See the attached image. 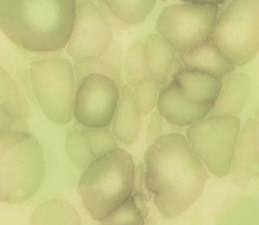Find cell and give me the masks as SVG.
Masks as SVG:
<instances>
[{"instance_id": "obj_17", "label": "cell", "mask_w": 259, "mask_h": 225, "mask_svg": "<svg viewBox=\"0 0 259 225\" xmlns=\"http://www.w3.org/2000/svg\"><path fill=\"white\" fill-rule=\"evenodd\" d=\"M145 52L152 77L164 84L176 49L162 35L151 33L145 38Z\"/></svg>"}, {"instance_id": "obj_27", "label": "cell", "mask_w": 259, "mask_h": 225, "mask_svg": "<svg viewBox=\"0 0 259 225\" xmlns=\"http://www.w3.org/2000/svg\"><path fill=\"white\" fill-rule=\"evenodd\" d=\"M27 119L21 116L9 114L0 108V133L28 132Z\"/></svg>"}, {"instance_id": "obj_38", "label": "cell", "mask_w": 259, "mask_h": 225, "mask_svg": "<svg viewBox=\"0 0 259 225\" xmlns=\"http://www.w3.org/2000/svg\"><path fill=\"white\" fill-rule=\"evenodd\" d=\"M83 1H92V0H76V3H77V7L83 2Z\"/></svg>"}, {"instance_id": "obj_35", "label": "cell", "mask_w": 259, "mask_h": 225, "mask_svg": "<svg viewBox=\"0 0 259 225\" xmlns=\"http://www.w3.org/2000/svg\"><path fill=\"white\" fill-rule=\"evenodd\" d=\"M0 64H1V67L4 68L7 72H9V73L13 72V67L15 65H14L11 57L9 55V53L3 48L0 49Z\"/></svg>"}, {"instance_id": "obj_37", "label": "cell", "mask_w": 259, "mask_h": 225, "mask_svg": "<svg viewBox=\"0 0 259 225\" xmlns=\"http://www.w3.org/2000/svg\"><path fill=\"white\" fill-rule=\"evenodd\" d=\"M184 2H190V3H202V4H217L220 5L224 3L226 0H181Z\"/></svg>"}, {"instance_id": "obj_16", "label": "cell", "mask_w": 259, "mask_h": 225, "mask_svg": "<svg viewBox=\"0 0 259 225\" xmlns=\"http://www.w3.org/2000/svg\"><path fill=\"white\" fill-rule=\"evenodd\" d=\"M250 87V78L245 73H238L228 77L223 82L222 90L209 115L230 116L240 113L248 98Z\"/></svg>"}, {"instance_id": "obj_20", "label": "cell", "mask_w": 259, "mask_h": 225, "mask_svg": "<svg viewBox=\"0 0 259 225\" xmlns=\"http://www.w3.org/2000/svg\"><path fill=\"white\" fill-rule=\"evenodd\" d=\"M66 151L70 160L78 168H86L96 158L81 130L71 126L66 132Z\"/></svg>"}, {"instance_id": "obj_22", "label": "cell", "mask_w": 259, "mask_h": 225, "mask_svg": "<svg viewBox=\"0 0 259 225\" xmlns=\"http://www.w3.org/2000/svg\"><path fill=\"white\" fill-rule=\"evenodd\" d=\"M111 10L131 25L145 21L151 13L156 0H105Z\"/></svg>"}, {"instance_id": "obj_36", "label": "cell", "mask_w": 259, "mask_h": 225, "mask_svg": "<svg viewBox=\"0 0 259 225\" xmlns=\"http://www.w3.org/2000/svg\"><path fill=\"white\" fill-rule=\"evenodd\" d=\"M254 123V132L256 138V146H257V155H258V162H259V107L255 113V117L253 119Z\"/></svg>"}, {"instance_id": "obj_34", "label": "cell", "mask_w": 259, "mask_h": 225, "mask_svg": "<svg viewBox=\"0 0 259 225\" xmlns=\"http://www.w3.org/2000/svg\"><path fill=\"white\" fill-rule=\"evenodd\" d=\"M132 196H133V200H134V204H135L136 208L139 210L141 215L146 219L149 215V208L146 206V203H145L146 200H145L144 196L137 192H133Z\"/></svg>"}, {"instance_id": "obj_6", "label": "cell", "mask_w": 259, "mask_h": 225, "mask_svg": "<svg viewBox=\"0 0 259 225\" xmlns=\"http://www.w3.org/2000/svg\"><path fill=\"white\" fill-rule=\"evenodd\" d=\"M33 93L44 114L53 122L71 121L75 101V70L64 58L31 62Z\"/></svg>"}, {"instance_id": "obj_10", "label": "cell", "mask_w": 259, "mask_h": 225, "mask_svg": "<svg viewBox=\"0 0 259 225\" xmlns=\"http://www.w3.org/2000/svg\"><path fill=\"white\" fill-rule=\"evenodd\" d=\"M111 39V27L103 18L99 7L93 1H83L77 7L67 44L68 53L76 60L99 58Z\"/></svg>"}, {"instance_id": "obj_33", "label": "cell", "mask_w": 259, "mask_h": 225, "mask_svg": "<svg viewBox=\"0 0 259 225\" xmlns=\"http://www.w3.org/2000/svg\"><path fill=\"white\" fill-rule=\"evenodd\" d=\"M162 131V115L159 112H154L150 119L148 126V132L146 136V143H153L159 136Z\"/></svg>"}, {"instance_id": "obj_30", "label": "cell", "mask_w": 259, "mask_h": 225, "mask_svg": "<svg viewBox=\"0 0 259 225\" xmlns=\"http://www.w3.org/2000/svg\"><path fill=\"white\" fill-rule=\"evenodd\" d=\"M133 192L140 193L144 196L146 201H149L152 198V191L148 186L147 181V172H145L143 164H138L135 167L134 173V185H133Z\"/></svg>"}, {"instance_id": "obj_28", "label": "cell", "mask_w": 259, "mask_h": 225, "mask_svg": "<svg viewBox=\"0 0 259 225\" xmlns=\"http://www.w3.org/2000/svg\"><path fill=\"white\" fill-rule=\"evenodd\" d=\"M101 57L114 70L121 73L124 65L122 63V46L118 40L111 39Z\"/></svg>"}, {"instance_id": "obj_19", "label": "cell", "mask_w": 259, "mask_h": 225, "mask_svg": "<svg viewBox=\"0 0 259 225\" xmlns=\"http://www.w3.org/2000/svg\"><path fill=\"white\" fill-rule=\"evenodd\" d=\"M0 108L9 114L26 119L30 114L24 91L2 67L0 68Z\"/></svg>"}, {"instance_id": "obj_1", "label": "cell", "mask_w": 259, "mask_h": 225, "mask_svg": "<svg viewBox=\"0 0 259 225\" xmlns=\"http://www.w3.org/2000/svg\"><path fill=\"white\" fill-rule=\"evenodd\" d=\"M145 162L148 186L164 218L181 214L202 194L207 173L181 134L159 136L146 150Z\"/></svg>"}, {"instance_id": "obj_32", "label": "cell", "mask_w": 259, "mask_h": 225, "mask_svg": "<svg viewBox=\"0 0 259 225\" xmlns=\"http://www.w3.org/2000/svg\"><path fill=\"white\" fill-rule=\"evenodd\" d=\"M18 51L21 53L22 57H24L26 60L30 62H39L60 57L63 51V48L56 50H33L24 48L22 46H18Z\"/></svg>"}, {"instance_id": "obj_2", "label": "cell", "mask_w": 259, "mask_h": 225, "mask_svg": "<svg viewBox=\"0 0 259 225\" xmlns=\"http://www.w3.org/2000/svg\"><path fill=\"white\" fill-rule=\"evenodd\" d=\"M77 14L76 0H0V27L17 46L64 48Z\"/></svg>"}, {"instance_id": "obj_8", "label": "cell", "mask_w": 259, "mask_h": 225, "mask_svg": "<svg viewBox=\"0 0 259 225\" xmlns=\"http://www.w3.org/2000/svg\"><path fill=\"white\" fill-rule=\"evenodd\" d=\"M218 16L217 4H174L161 11L156 29L181 53L209 40Z\"/></svg>"}, {"instance_id": "obj_39", "label": "cell", "mask_w": 259, "mask_h": 225, "mask_svg": "<svg viewBox=\"0 0 259 225\" xmlns=\"http://www.w3.org/2000/svg\"><path fill=\"white\" fill-rule=\"evenodd\" d=\"M162 1H167V0H162Z\"/></svg>"}, {"instance_id": "obj_14", "label": "cell", "mask_w": 259, "mask_h": 225, "mask_svg": "<svg viewBox=\"0 0 259 225\" xmlns=\"http://www.w3.org/2000/svg\"><path fill=\"white\" fill-rule=\"evenodd\" d=\"M173 80L179 84L188 97L202 103L214 104L223 87L220 78L188 67L178 69Z\"/></svg>"}, {"instance_id": "obj_26", "label": "cell", "mask_w": 259, "mask_h": 225, "mask_svg": "<svg viewBox=\"0 0 259 225\" xmlns=\"http://www.w3.org/2000/svg\"><path fill=\"white\" fill-rule=\"evenodd\" d=\"M159 87V81L152 76L141 81L135 87L134 95L139 105V108L143 114L150 113L154 108L158 97L157 95Z\"/></svg>"}, {"instance_id": "obj_5", "label": "cell", "mask_w": 259, "mask_h": 225, "mask_svg": "<svg viewBox=\"0 0 259 225\" xmlns=\"http://www.w3.org/2000/svg\"><path fill=\"white\" fill-rule=\"evenodd\" d=\"M209 40L235 65L244 66L259 51V0H226Z\"/></svg>"}, {"instance_id": "obj_15", "label": "cell", "mask_w": 259, "mask_h": 225, "mask_svg": "<svg viewBox=\"0 0 259 225\" xmlns=\"http://www.w3.org/2000/svg\"><path fill=\"white\" fill-rule=\"evenodd\" d=\"M140 111L134 91L127 85L122 86L112 123V132L120 142L132 144L139 138Z\"/></svg>"}, {"instance_id": "obj_7", "label": "cell", "mask_w": 259, "mask_h": 225, "mask_svg": "<svg viewBox=\"0 0 259 225\" xmlns=\"http://www.w3.org/2000/svg\"><path fill=\"white\" fill-rule=\"evenodd\" d=\"M240 120L236 115L209 116L188 127L187 140L209 172L224 178L231 170Z\"/></svg>"}, {"instance_id": "obj_23", "label": "cell", "mask_w": 259, "mask_h": 225, "mask_svg": "<svg viewBox=\"0 0 259 225\" xmlns=\"http://www.w3.org/2000/svg\"><path fill=\"white\" fill-rule=\"evenodd\" d=\"M90 74L103 75L110 78L121 91V80L119 73L109 66L103 59L93 58V59H82L77 60L75 63V75L77 86L81 84L83 79Z\"/></svg>"}, {"instance_id": "obj_31", "label": "cell", "mask_w": 259, "mask_h": 225, "mask_svg": "<svg viewBox=\"0 0 259 225\" xmlns=\"http://www.w3.org/2000/svg\"><path fill=\"white\" fill-rule=\"evenodd\" d=\"M98 7L100 9V12L105 19V21L112 27L117 29H126L130 27V23L125 20L118 17L108 6V4L105 2V0H97Z\"/></svg>"}, {"instance_id": "obj_21", "label": "cell", "mask_w": 259, "mask_h": 225, "mask_svg": "<svg viewBox=\"0 0 259 225\" xmlns=\"http://www.w3.org/2000/svg\"><path fill=\"white\" fill-rule=\"evenodd\" d=\"M123 65L126 81L132 87H136L141 81L152 76L145 52V43L142 41H137L128 47Z\"/></svg>"}, {"instance_id": "obj_4", "label": "cell", "mask_w": 259, "mask_h": 225, "mask_svg": "<svg viewBox=\"0 0 259 225\" xmlns=\"http://www.w3.org/2000/svg\"><path fill=\"white\" fill-rule=\"evenodd\" d=\"M45 179L38 139L28 132L0 133V200L17 204L32 197Z\"/></svg>"}, {"instance_id": "obj_3", "label": "cell", "mask_w": 259, "mask_h": 225, "mask_svg": "<svg viewBox=\"0 0 259 225\" xmlns=\"http://www.w3.org/2000/svg\"><path fill=\"white\" fill-rule=\"evenodd\" d=\"M135 167L133 156L116 147L85 168L77 192L94 220L101 221L133 194Z\"/></svg>"}, {"instance_id": "obj_29", "label": "cell", "mask_w": 259, "mask_h": 225, "mask_svg": "<svg viewBox=\"0 0 259 225\" xmlns=\"http://www.w3.org/2000/svg\"><path fill=\"white\" fill-rule=\"evenodd\" d=\"M15 69H16L17 78L20 81L21 88L24 91L26 97H28V99L31 102L36 103L37 101H36V98H35V95H34L33 89H32L30 69L27 68V65L23 61H20L18 59H16V61H15Z\"/></svg>"}, {"instance_id": "obj_24", "label": "cell", "mask_w": 259, "mask_h": 225, "mask_svg": "<svg viewBox=\"0 0 259 225\" xmlns=\"http://www.w3.org/2000/svg\"><path fill=\"white\" fill-rule=\"evenodd\" d=\"M82 133L86 137L94 155L99 157L117 146V142L114 138V134L105 129V127H85L81 129Z\"/></svg>"}, {"instance_id": "obj_9", "label": "cell", "mask_w": 259, "mask_h": 225, "mask_svg": "<svg viewBox=\"0 0 259 225\" xmlns=\"http://www.w3.org/2000/svg\"><path fill=\"white\" fill-rule=\"evenodd\" d=\"M121 91L108 77L86 76L76 88L75 119L87 127H107L111 122Z\"/></svg>"}, {"instance_id": "obj_13", "label": "cell", "mask_w": 259, "mask_h": 225, "mask_svg": "<svg viewBox=\"0 0 259 225\" xmlns=\"http://www.w3.org/2000/svg\"><path fill=\"white\" fill-rule=\"evenodd\" d=\"M180 57L186 67L208 73L220 79L235 69V64L211 40H206L185 52H181Z\"/></svg>"}, {"instance_id": "obj_11", "label": "cell", "mask_w": 259, "mask_h": 225, "mask_svg": "<svg viewBox=\"0 0 259 225\" xmlns=\"http://www.w3.org/2000/svg\"><path fill=\"white\" fill-rule=\"evenodd\" d=\"M213 105L194 101L183 92L176 81L164 86L157 99L159 113L170 124L176 126L192 125L205 118Z\"/></svg>"}, {"instance_id": "obj_25", "label": "cell", "mask_w": 259, "mask_h": 225, "mask_svg": "<svg viewBox=\"0 0 259 225\" xmlns=\"http://www.w3.org/2000/svg\"><path fill=\"white\" fill-rule=\"evenodd\" d=\"M102 224H135L142 225L145 222V218L141 215L136 208L131 195L125 201L116 206L111 212H109L101 221Z\"/></svg>"}, {"instance_id": "obj_12", "label": "cell", "mask_w": 259, "mask_h": 225, "mask_svg": "<svg viewBox=\"0 0 259 225\" xmlns=\"http://www.w3.org/2000/svg\"><path fill=\"white\" fill-rule=\"evenodd\" d=\"M231 174L233 182L245 189L249 181L259 175L256 138L253 119H248L240 131L233 154Z\"/></svg>"}, {"instance_id": "obj_18", "label": "cell", "mask_w": 259, "mask_h": 225, "mask_svg": "<svg viewBox=\"0 0 259 225\" xmlns=\"http://www.w3.org/2000/svg\"><path fill=\"white\" fill-rule=\"evenodd\" d=\"M31 224H81L75 208L61 199H53L40 205L32 214Z\"/></svg>"}]
</instances>
